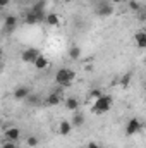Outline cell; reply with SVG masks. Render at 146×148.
<instances>
[{
	"mask_svg": "<svg viewBox=\"0 0 146 148\" xmlns=\"http://www.w3.org/2000/svg\"><path fill=\"white\" fill-rule=\"evenodd\" d=\"M65 109H67L69 112H77V109H79V102H77V98H74V97L65 98Z\"/></svg>",
	"mask_w": 146,
	"mask_h": 148,
	"instance_id": "4fadbf2b",
	"label": "cell"
},
{
	"mask_svg": "<svg viewBox=\"0 0 146 148\" xmlns=\"http://www.w3.org/2000/svg\"><path fill=\"white\" fill-rule=\"evenodd\" d=\"M24 102H26L29 107H36V105H40V103H41V97H40V95H36V93H31V95H29Z\"/></svg>",
	"mask_w": 146,
	"mask_h": 148,
	"instance_id": "9a60e30c",
	"label": "cell"
},
{
	"mask_svg": "<svg viewBox=\"0 0 146 148\" xmlns=\"http://www.w3.org/2000/svg\"><path fill=\"white\" fill-rule=\"evenodd\" d=\"M67 53H69V59H72V60H77V59L81 57V48H79L77 45H72V47H69Z\"/></svg>",
	"mask_w": 146,
	"mask_h": 148,
	"instance_id": "2e32d148",
	"label": "cell"
},
{
	"mask_svg": "<svg viewBox=\"0 0 146 148\" xmlns=\"http://www.w3.org/2000/svg\"><path fill=\"white\" fill-rule=\"evenodd\" d=\"M74 79H76V71H74V69H69V67H60V69L55 73V83H57L59 86L67 88V86H71V84H72Z\"/></svg>",
	"mask_w": 146,
	"mask_h": 148,
	"instance_id": "6da1fadb",
	"label": "cell"
},
{
	"mask_svg": "<svg viewBox=\"0 0 146 148\" xmlns=\"http://www.w3.org/2000/svg\"><path fill=\"white\" fill-rule=\"evenodd\" d=\"M145 35H146V29H145Z\"/></svg>",
	"mask_w": 146,
	"mask_h": 148,
	"instance_id": "f1b7e54d",
	"label": "cell"
},
{
	"mask_svg": "<svg viewBox=\"0 0 146 148\" xmlns=\"http://www.w3.org/2000/svg\"><path fill=\"white\" fill-rule=\"evenodd\" d=\"M59 21H60V19H59V16H57L55 12H50V14L46 16V19H45V23H46L48 26H57Z\"/></svg>",
	"mask_w": 146,
	"mask_h": 148,
	"instance_id": "ac0fdd59",
	"label": "cell"
},
{
	"mask_svg": "<svg viewBox=\"0 0 146 148\" xmlns=\"http://www.w3.org/2000/svg\"><path fill=\"white\" fill-rule=\"evenodd\" d=\"M2 148H17V143H16V141H7V140H3Z\"/></svg>",
	"mask_w": 146,
	"mask_h": 148,
	"instance_id": "7402d4cb",
	"label": "cell"
},
{
	"mask_svg": "<svg viewBox=\"0 0 146 148\" xmlns=\"http://www.w3.org/2000/svg\"><path fill=\"white\" fill-rule=\"evenodd\" d=\"M43 102H45V105H46V107H55V105H59V103H60V93H59V91H57V93L53 91V93H50Z\"/></svg>",
	"mask_w": 146,
	"mask_h": 148,
	"instance_id": "ba28073f",
	"label": "cell"
},
{
	"mask_svg": "<svg viewBox=\"0 0 146 148\" xmlns=\"http://www.w3.org/2000/svg\"><path fill=\"white\" fill-rule=\"evenodd\" d=\"M113 14V5H110V2H102L96 7V16L100 17H110Z\"/></svg>",
	"mask_w": 146,
	"mask_h": 148,
	"instance_id": "5b68a950",
	"label": "cell"
},
{
	"mask_svg": "<svg viewBox=\"0 0 146 148\" xmlns=\"http://www.w3.org/2000/svg\"><path fill=\"white\" fill-rule=\"evenodd\" d=\"M134 40H136L138 48H146V35H145V31H138V33L134 35Z\"/></svg>",
	"mask_w": 146,
	"mask_h": 148,
	"instance_id": "5bb4252c",
	"label": "cell"
},
{
	"mask_svg": "<svg viewBox=\"0 0 146 148\" xmlns=\"http://www.w3.org/2000/svg\"><path fill=\"white\" fill-rule=\"evenodd\" d=\"M40 55H41V53L38 52L36 48H26V50L23 52L21 59H23V62H26V64H35Z\"/></svg>",
	"mask_w": 146,
	"mask_h": 148,
	"instance_id": "277c9868",
	"label": "cell"
},
{
	"mask_svg": "<svg viewBox=\"0 0 146 148\" xmlns=\"http://www.w3.org/2000/svg\"><path fill=\"white\" fill-rule=\"evenodd\" d=\"M86 148H102V147H100V145H98L96 141H89V143L86 145Z\"/></svg>",
	"mask_w": 146,
	"mask_h": 148,
	"instance_id": "cb8c5ba5",
	"label": "cell"
},
{
	"mask_svg": "<svg viewBox=\"0 0 146 148\" xmlns=\"http://www.w3.org/2000/svg\"><path fill=\"white\" fill-rule=\"evenodd\" d=\"M9 2H10V0H0V5H2V7H7Z\"/></svg>",
	"mask_w": 146,
	"mask_h": 148,
	"instance_id": "d4e9b609",
	"label": "cell"
},
{
	"mask_svg": "<svg viewBox=\"0 0 146 148\" xmlns=\"http://www.w3.org/2000/svg\"><path fill=\"white\" fill-rule=\"evenodd\" d=\"M129 9L134 10V12H139V10H141V3L136 2V0H131V2H129Z\"/></svg>",
	"mask_w": 146,
	"mask_h": 148,
	"instance_id": "44dd1931",
	"label": "cell"
},
{
	"mask_svg": "<svg viewBox=\"0 0 146 148\" xmlns=\"http://www.w3.org/2000/svg\"><path fill=\"white\" fill-rule=\"evenodd\" d=\"M141 127H143L141 121H139L138 117H132V119H129V122L126 124V134H127V136H132V134H136L138 131H141Z\"/></svg>",
	"mask_w": 146,
	"mask_h": 148,
	"instance_id": "3957f363",
	"label": "cell"
},
{
	"mask_svg": "<svg viewBox=\"0 0 146 148\" xmlns=\"http://www.w3.org/2000/svg\"><path fill=\"white\" fill-rule=\"evenodd\" d=\"M71 131H72V122H69V121H62V122L59 124V134H62V136H69Z\"/></svg>",
	"mask_w": 146,
	"mask_h": 148,
	"instance_id": "9c48e42d",
	"label": "cell"
},
{
	"mask_svg": "<svg viewBox=\"0 0 146 148\" xmlns=\"http://www.w3.org/2000/svg\"><path fill=\"white\" fill-rule=\"evenodd\" d=\"M145 66H146V57H145Z\"/></svg>",
	"mask_w": 146,
	"mask_h": 148,
	"instance_id": "83f0119b",
	"label": "cell"
},
{
	"mask_svg": "<svg viewBox=\"0 0 146 148\" xmlns=\"http://www.w3.org/2000/svg\"><path fill=\"white\" fill-rule=\"evenodd\" d=\"M110 3H120V2H124V0H108Z\"/></svg>",
	"mask_w": 146,
	"mask_h": 148,
	"instance_id": "484cf974",
	"label": "cell"
},
{
	"mask_svg": "<svg viewBox=\"0 0 146 148\" xmlns=\"http://www.w3.org/2000/svg\"><path fill=\"white\" fill-rule=\"evenodd\" d=\"M91 97H93L95 100H98L100 97H103V95H102V90H100V88H95V90L91 91Z\"/></svg>",
	"mask_w": 146,
	"mask_h": 148,
	"instance_id": "603a6c76",
	"label": "cell"
},
{
	"mask_svg": "<svg viewBox=\"0 0 146 148\" xmlns=\"http://www.w3.org/2000/svg\"><path fill=\"white\" fill-rule=\"evenodd\" d=\"M31 10H35V12H38V14H40V12H45V2H43V0L36 2V3H35V7H33Z\"/></svg>",
	"mask_w": 146,
	"mask_h": 148,
	"instance_id": "ffe728a7",
	"label": "cell"
},
{
	"mask_svg": "<svg viewBox=\"0 0 146 148\" xmlns=\"http://www.w3.org/2000/svg\"><path fill=\"white\" fill-rule=\"evenodd\" d=\"M72 126H76V127H81L83 124H84V115L83 114H79V112H74V115H72Z\"/></svg>",
	"mask_w": 146,
	"mask_h": 148,
	"instance_id": "e0dca14e",
	"label": "cell"
},
{
	"mask_svg": "<svg viewBox=\"0 0 146 148\" xmlns=\"http://www.w3.org/2000/svg\"><path fill=\"white\" fill-rule=\"evenodd\" d=\"M16 26H17V17L16 16H7L5 21H3L5 31H12V29H16Z\"/></svg>",
	"mask_w": 146,
	"mask_h": 148,
	"instance_id": "30bf717a",
	"label": "cell"
},
{
	"mask_svg": "<svg viewBox=\"0 0 146 148\" xmlns=\"http://www.w3.org/2000/svg\"><path fill=\"white\" fill-rule=\"evenodd\" d=\"M26 143H28V147H31V148H35V147H38V143H40V140H38V136H28L26 138Z\"/></svg>",
	"mask_w": 146,
	"mask_h": 148,
	"instance_id": "d6986e66",
	"label": "cell"
},
{
	"mask_svg": "<svg viewBox=\"0 0 146 148\" xmlns=\"http://www.w3.org/2000/svg\"><path fill=\"white\" fill-rule=\"evenodd\" d=\"M19 138H21V129L16 127V126H12V127L3 131V140H7V141H16L17 143Z\"/></svg>",
	"mask_w": 146,
	"mask_h": 148,
	"instance_id": "8992f818",
	"label": "cell"
},
{
	"mask_svg": "<svg viewBox=\"0 0 146 148\" xmlns=\"http://www.w3.org/2000/svg\"><path fill=\"white\" fill-rule=\"evenodd\" d=\"M62 2H65V3H69V2H72V0H62Z\"/></svg>",
	"mask_w": 146,
	"mask_h": 148,
	"instance_id": "4316f807",
	"label": "cell"
},
{
	"mask_svg": "<svg viewBox=\"0 0 146 148\" xmlns=\"http://www.w3.org/2000/svg\"><path fill=\"white\" fill-rule=\"evenodd\" d=\"M24 23H26L28 26H33V24L40 23V17H38V14H36V12L29 10V12H26V16H24Z\"/></svg>",
	"mask_w": 146,
	"mask_h": 148,
	"instance_id": "8fae6325",
	"label": "cell"
},
{
	"mask_svg": "<svg viewBox=\"0 0 146 148\" xmlns=\"http://www.w3.org/2000/svg\"><path fill=\"white\" fill-rule=\"evenodd\" d=\"M112 109V97H100L98 100H95L93 107H91V112L93 114H105Z\"/></svg>",
	"mask_w": 146,
	"mask_h": 148,
	"instance_id": "7a4b0ae2",
	"label": "cell"
},
{
	"mask_svg": "<svg viewBox=\"0 0 146 148\" xmlns=\"http://www.w3.org/2000/svg\"><path fill=\"white\" fill-rule=\"evenodd\" d=\"M48 64H50V60H48V59H46L45 55H40V57L36 59V62H35L33 66L36 67L38 71H45V69L48 67Z\"/></svg>",
	"mask_w": 146,
	"mask_h": 148,
	"instance_id": "7c38bea8",
	"label": "cell"
},
{
	"mask_svg": "<svg viewBox=\"0 0 146 148\" xmlns=\"http://www.w3.org/2000/svg\"><path fill=\"white\" fill-rule=\"evenodd\" d=\"M31 93H33V91H31L29 86H17V88L14 90V98L19 100V102H23V100H26Z\"/></svg>",
	"mask_w": 146,
	"mask_h": 148,
	"instance_id": "52a82bcc",
	"label": "cell"
}]
</instances>
